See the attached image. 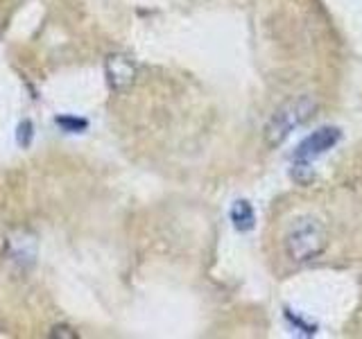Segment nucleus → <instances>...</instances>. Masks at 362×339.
<instances>
[{"label": "nucleus", "mask_w": 362, "mask_h": 339, "mask_svg": "<svg viewBox=\"0 0 362 339\" xmlns=\"http://www.w3.org/2000/svg\"><path fill=\"white\" fill-rule=\"evenodd\" d=\"M328 246V231L315 215H299L288 226L283 237V249L292 263H310L320 258Z\"/></svg>", "instance_id": "f257e3e1"}, {"label": "nucleus", "mask_w": 362, "mask_h": 339, "mask_svg": "<svg viewBox=\"0 0 362 339\" xmlns=\"http://www.w3.org/2000/svg\"><path fill=\"white\" fill-rule=\"evenodd\" d=\"M313 113H315V100L308 95H299L286 102V105L274 111V116L265 124V143L269 147L281 145L294 129L301 127Z\"/></svg>", "instance_id": "f03ea898"}, {"label": "nucleus", "mask_w": 362, "mask_h": 339, "mask_svg": "<svg viewBox=\"0 0 362 339\" xmlns=\"http://www.w3.org/2000/svg\"><path fill=\"white\" fill-rule=\"evenodd\" d=\"M342 138V131L337 127H320L317 131H313L308 138H303L297 147V152L292 156V167L297 177H301L303 170H310V165L322 158L326 152H331L333 147Z\"/></svg>", "instance_id": "7ed1b4c3"}, {"label": "nucleus", "mask_w": 362, "mask_h": 339, "mask_svg": "<svg viewBox=\"0 0 362 339\" xmlns=\"http://www.w3.org/2000/svg\"><path fill=\"white\" fill-rule=\"evenodd\" d=\"M231 222L233 226L240 233L245 231H252L254 229V222H256V215H254V208H252V203L240 199V201H235L233 203V208H231Z\"/></svg>", "instance_id": "20e7f679"}]
</instances>
